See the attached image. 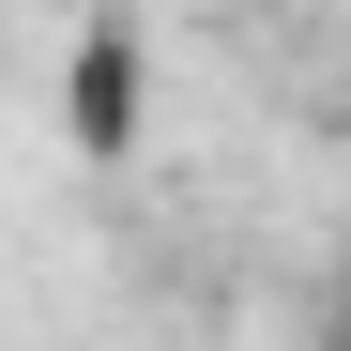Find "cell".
<instances>
[{
	"label": "cell",
	"instance_id": "obj_1",
	"mask_svg": "<svg viewBox=\"0 0 351 351\" xmlns=\"http://www.w3.org/2000/svg\"><path fill=\"white\" fill-rule=\"evenodd\" d=\"M138 107H153L138 31H123V16L77 31V62H62V153H77V168H123V153H138Z\"/></svg>",
	"mask_w": 351,
	"mask_h": 351
}]
</instances>
